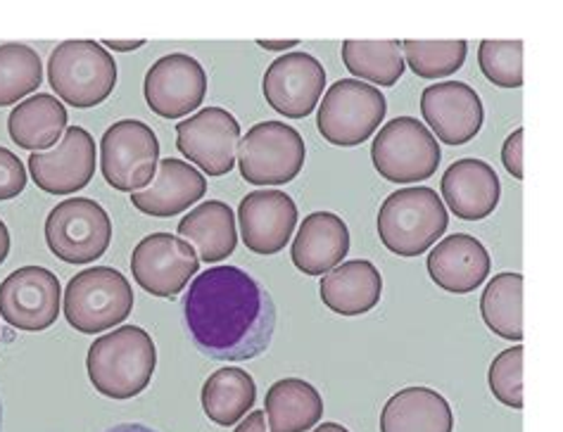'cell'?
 Returning a JSON list of instances; mask_svg holds the SVG:
<instances>
[{
	"label": "cell",
	"mask_w": 563,
	"mask_h": 432,
	"mask_svg": "<svg viewBox=\"0 0 563 432\" xmlns=\"http://www.w3.org/2000/svg\"><path fill=\"white\" fill-rule=\"evenodd\" d=\"M184 317L196 347L219 362L257 359L276 331L272 295L239 266H212L192 278Z\"/></svg>",
	"instance_id": "cell-1"
},
{
	"label": "cell",
	"mask_w": 563,
	"mask_h": 432,
	"mask_svg": "<svg viewBox=\"0 0 563 432\" xmlns=\"http://www.w3.org/2000/svg\"><path fill=\"white\" fill-rule=\"evenodd\" d=\"M157 368L153 337L139 325H120L88 347V380L102 397L131 399L151 385Z\"/></svg>",
	"instance_id": "cell-2"
},
{
	"label": "cell",
	"mask_w": 563,
	"mask_h": 432,
	"mask_svg": "<svg viewBox=\"0 0 563 432\" xmlns=\"http://www.w3.org/2000/svg\"><path fill=\"white\" fill-rule=\"evenodd\" d=\"M448 210L433 188L409 186L385 198L378 210L380 243L399 257H419L448 231Z\"/></svg>",
	"instance_id": "cell-3"
},
{
	"label": "cell",
	"mask_w": 563,
	"mask_h": 432,
	"mask_svg": "<svg viewBox=\"0 0 563 432\" xmlns=\"http://www.w3.org/2000/svg\"><path fill=\"white\" fill-rule=\"evenodd\" d=\"M48 81L67 106L96 108L117 86L114 57L98 41H65L51 53Z\"/></svg>",
	"instance_id": "cell-4"
},
{
	"label": "cell",
	"mask_w": 563,
	"mask_h": 432,
	"mask_svg": "<svg viewBox=\"0 0 563 432\" xmlns=\"http://www.w3.org/2000/svg\"><path fill=\"white\" fill-rule=\"evenodd\" d=\"M131 283L110 266L86 269L65 290V319L84 335L106 333L124 323L133 311Z\"/></svg>",
	"instance_id": "cell-5"
},
{
	"label": "cell",
	"mask_w": 563,
	"mask_h": 432,
	"mask_svg": "<svg viewBox=\"0 0 563 432\" xmlns=\"http://www.w3.org/2000/svg\"><path fill=\"white\" fill-rule=\"evenodd\" d=\"M372 159L385 181L409 186L431 178L440 167L442 153L433 133L419 119L397 117L378 131Z\"/></svg>",
	"instance_id": "cell-6"
},
{
	"label": "cell",
	"mask_w": 563,
	"mask_h": 432,
	"mask_svg": "<svg viewBox=\"0 0 563 432\" xmlns=\"http://www.w3.org/2000/svg\"><path fill=\"white\" fill-rule=\"evenodd\" d=\"M385 112H388V102L376 86L357 79H343L323 93L317 126L331 145L354 147L374 136V131L380 129Z\"/></svg>",
	"instance_id": "cell-7"
},
{
	"label": "cell",
	"mask_w": 563,
	"mask_h": 432,
	"mask_svg": "<svg viewBox=\"0 0 563 432\" xmlns=\"http://www.w3.org/2000/svg\"><path fill=\"white\" fill-rule=\"evenodd\" d=\"M235 157L250 186H286L302 171L307 147L292 126L262 122L247 131Z\"/></svg>",
	"instance_id": "cell-8"
},
{
	"label": "cell",
	"mask_w": 563,
	"mask_h": 432,
	"mask_svg": "<svg viewBox=\"0 0 563 432\" xmlns=\"http://www.w3.org/2000/svg\"><path fill=\"white\" fill-rule=\"evenodd\" d=\"M46 243L65 264H91L106 255L112 243V221L96 200L71 198L51 210Z\"/></svg>",
	"instance_id": "cell-9"
},
{
	"label": "cell",
	"mask_w": 563,
	"mask_h": 432,
	"mask_svg": "<svg viewBox=\"0 0 563 432\" xmlns=\"http://www.w3.org/2000/svg\"><path fill=\"white\" fill-rule=\"evenodd\" d=\"M159 141L155 131L139 119L112 124L100 141V171L106 181L122 192H136L157 174Z\"/></svg>",
	"instance_id": "cell-10"
},
{
	"label": "cell",
	"mask_w": 563,
	"mask_h": 432,
	"mask_svg": "<svg viewBox=\"0 0 563 432\" xmlns=\"http://www.w3.org/2000/svg\"><path fill=\"white\" fill-rule=\"evenodd\" d=\"M63 288L43 266H22L0 283V319L26 333L46 331L60 314Z\"/></svg>",
	"instance_id": "cell-11"
},
{
	"label": "cell",
	"mask_w": 563,
	"mask_h": 432,
	"mask_svg": "<svg viewBox=\"0 0 563 432\" xmlns=\"http://www.w3.org/2000/svg\"><path fill=\"white\" fill-rule=\"evenodd\" d=\"M200 259L190 243L172 233H153L133 247V280L155 297H176L198 276Z\"/></svg>",
	"instance_id": "cell-12"
},
{
	"label": "cell",
	"mask_w": 563,
	"mask_h": 432,
	"mask_svg": "<svg viewBox=\"0 0 563 432\" xmlns=\"http://www.w3.org/2000/svg\"><path fill=\"white\" fill-rule=\"evenodd\" d=\"M241 124L229 110L207 108L176 126V147L210 176H224L235 167Z\"/></svg>",
	"instance_id": "cell-13"
},
{
	"label": "cell",
	"mask_w": 563,
	"mask_h": 432,
	"mask_svg": "<svg viewBox=\"0 0 563 432\" xmlns=\"http://www.w3.org/2000/svg\"><path fill=\"white\" fill-rule=\"evenodd\" d=\"M262 91L278 114L305 119L317 110L325 91V69L314 55L286 53L264 71Z\"/></svg>",
	"instance_id": "cell-14"
},
{
	"label": "cell",
	"mask_w": 563,
	"mask_h": 432,
	"mask_svg": "<svg viewBox=\"0 0 563 432\" xmlns=\"http://www.w3.org/2000/svg\"><path fill=\"white\" fill-rule=\"evenodd\" d=\"M143 93L157 117L179 119L202 106L207 74L196 57L172 53L147 69Z\"/></svg>",
	"instance_id": "cell-15"
},
{
	"label": "cell",
	"mask_w": 563,
	"mask_h": 432,
	"mask_svg": "<svg viewBox=\"0 0 563 432\" xmlns=\"http://www.w3.org/2000/svg\"><path fill=\"white\" fill-rule=\"evenodd\" d=\"M29 171L41 190L71 196L91 184L96 174V141L81 126H69L51 151L29 155Z\"/></svg>",
	"instance_id": "cell-16"
},
{
	"label": "cell",
	"mask_w": 563,
	"mask_h": 432,
	"mask_svg": "<svg viewBox=\"0 0 563 432\" xmlns=\"http://www.w3.org/2000/svg\"><path fill=\"white\" fill-rule=\"evenodd\" d=\"M421 114L428 131L454 147L476 139L485 119L481 96L462 81L428 86L421 93Z\"/></svg>",
	"instance_id": "cell-17"
},
{
	"label": "cell",
	"mask_w": 563,
	"mask_h": 432,
	"mask_svg": "<svg viewBox=\"0 0 563 432\" xmlns=\"http://www.w3.org/2000/svg\"><path fill=\"white\" fill-rule=\"evenodd\" d=\"M239 223L247 250L255 255H276L290 243L298 226V207L284 190H255L243 198Z\"/></svg>",
	"instance_id": "cell-18"
},
{
	"label": "cell",
	"mask_w": 563,
	"mask_h": 432,
	"mask_svg": "<svg viewBox=\"0 0 563 432\" xmlns=\"http://www.w3.org/2000/svg\"><path fill=\"white\" fill-rule=\"evenodd\" d=\"M207 181L205 176L181 159H162L157 174L143 190L131 192V204L139 212L157 219H169L188 210L205 198Z\"/></svg>",
	"instance_id": "cell-19"
},
{
	"label": "cell",
	"mask_w": 563,
	"mask_h": 432,
	"mask_svg": "<svg viewBox=\"0 0 563 432\" xmlns=\"http://www.w3.org/2000/svg\"><path fill=\"white\" fill-rule=\"evenodd\" d=\"M428 274L438 288L454 295H468L490 276V255L478 237L454 233L431 250Z\"/></svg>",
	"instance_id": "cell-20"
},
{
	"label": "cell",
	"mask_w": 563,
	"mask_h": 432,
	"mask_svg": "<svg viewBox=\"0 0 563 432\" xmlns=\"http://www.w3.org/2000/svg\"><path fill=\"white\" fill-rule=\"evenodd\" d=\"M442 198L464 221L487 219L499 204V176L483 159H459L442 174Z\"/></svg>",
	"instance_id": "cell-21"
},
{
	"label": "cell",
	"mask_w": 563,
	"mask_h": 432,
	"mask_svg": "<svg viewBox=\"0 0 563 432\" xmlns=\"http://www.w3.org/2000/svg\"><path fill=\"white\" fill-rule=\"evenodd\" d=\"M347 252V223L333 212H314L300 223L290 247V259L307 276H325L343 264Z\"/></svg>",
	"instance_id": "cell-22"
},
{
	"label": "cell",
	"mask_w": 563,
	"mask_h": 432,
	"mask_svg": "<svg viewBox=\"0 0 563 432\" xmlns=\"http://www.w3.org/2000/svg\"><path fill=\"white\" fill-rule=\"evenodd\" d=\"M319 292L323 304L335 314L362 317L378 304L383 295V278L372 262H343L323 276Z\"/></svg>",
	"instance_id": "cell-23"
},
{
	"label": "cell",
	"mask_w": 563,
	"mask_h": 432,
	"mask_svg": "<svg viewBox=\"0 0 563 432\" xmlns=\"http://www.w3.org/2000/svg\"><path fill=\"white\" fill-rule=\"evenodd\" d=\"M450 401L431 387H405L385 401L380 432H452Z\"/></svg>",
	"instance_id": "cell-24"
},
{
	"label": "cell",
	"mask_w": 563,
	"mask_h": 432,
	"mask_svg": "<svg viewBox=\"0 0 563 432\" xmlns=\"http://www.w3.org/2000/svg\"><path fill=\"white\" fill-rule=\"evenodd\" d=\"M176 231H179L181 241L192 243V247L200 252V259L207 264L229 259L235 245H239L233 210L221 200H207L198 204L196 210H190V214L179 221Z\"/></svg>",
	"instance_id": "cell-25"
},
{
	"label": "cell",
	"mask_w": 563,
	"mask_h": 432,
	"mask_svg": "<svg viewBox=\"0 0 563 432\" xmlns=\"http://www.w3.org/2000/svg\"><path fill=\"white\" fill-rule=\"evenodd\" d=\"M10 139L24 151L43 153L57 145L67 131V110L51 93H38L22 100L8 119Z\"/></svg>",
	"instance_id": "cell-26"
},
{
	"label": "cell",
	"mask_w": 563,
	"mask_h": 432,
	"mask_svg": "<svg viewBox=\"0 0 563 432\" xmlns=\"http://www.w3.org/2000/svg\"><path fill=\"white\" fill-rule=\"evenodd\" d=\"M264 416L272 432H309L321 421L323 399L307 380L284 378L266 392Z\"/></svg>",
	"instance_id": "cell-27"
},
{
	"label": "cell",
	"mask_w": 563,
	"mask_h": 432,
	"mask_svg": "<svg viewBox=\"0 0 563 432\" xmlns=\"http://www.w3.org/2000/svg\"><path fill=\"white\" fill-rule=\"evenodd\" d=\"M200 399L207 419L229 428L239 423L255 407L257 385L243 368H219L217 374L205 380Z\"/></svg>",
	"instance_id": "cell-28"
},
{
	"label": "cell",
	"mask_w": 563,
	"mask_h": 432,
	"mask_svg": "<svg viewBox=\"0 0 563 432\" xmlns=\"http://www.w3.org/2000/svg\"><path fill=\"white\" fill-rule=\"evenodd\" d=\"M481 317L497 337L523 340V276L497 274L481 297Z\"/></svg>",
	"instance_id": "cell-29"
},
{
	"label": "cell",
	"mask_w": 563,
	"mask_h": 432,
	"mask_svg": "<svg viewBox=\"0 0 563 432\" xmlns=\"http://www.w3.org/2000/svg\"><path fill=\"white\" fill-rule=\"evenodd\" d=\"M343 63L352 77L390 88L405 74V55L399 41H345Z\"/></svg>",
	"instance_id": "cell-30"
},
{
	"label": "cell",
	"mask_w": 563,
	"mask_h": 432,
	"mask_svg": "<svg viewBox=\"0 0 563 432\" xmlns=\"http://www.w3.org/2000/svg\"><path fill=\"white\" fill-rule=\"evenodd\" d=\"M43 81V63L34 48L24 43L0 46V108L18 106L26 96L38 91Z\"/></svg>",
	"instance_id": "cell-31"
},
{
	"label": "cell",
	"mask_w": 563,
	"mask_h": 432,
	"mask_svg": "<svg viewBox=\"0 0 563 432\" xmlns=\"http://www.w3.org/2000/svg\"><path fill=\"white\" fill-rule=\"evenodd\" d=\"M466 41H405L402 55L421 79H442L466 63Z\"/></svg>",
	"instance_id": "cell-32"
},
{
	"label": "cell",
	"mask_w": 563,
	"mask_h": 432,
	"mask_svg": "<svg viewBox=\"0 0 563 432\" xmlns=\"http://www.w3.org/2000/svg\"><path fill=\"white\" fill-rule=\"evenodd\" d=\"M478 65L487 81L499 88L523 86V41H483Z\"/></svg>",
	"instance_id": "cell-33"
},
{
	"label": "cell",
	"mask_w": 563,
	"mask_h": 432,
	"mask_svg": "<svg viewBox=\"0 0 563 432\" xmlns=\"http://www.w3.org/2000/svg\"><path fill=\"white\" fill-rule=\"evenodd\" d=\"M487 383L497 401L504 407L523 409V347L504 350L490 366Z\"/></svg>",
	"instance_id": "cell-34"
},
{
	"label": "cell",
	"mask_w": 563,
	"mask_h": 432,
	"mask_svg": "<svg viewBox=\"0 0 563 432\" xmlns=\"http://www.w3.org/2000/svg\"><path fill=\"white\" fill-rule=\"evenodd\" d=\"M26 188V167L22 159L0 145V202L18 198Z\"/></svg>",
	"instance_id": "cell-35"
},
{
	"label": "cell",
	"mask_w": 563,
	"mask_h": 432,
	"mask_svg": "<svg viewBox=\"0 0 563 432\" xmlns=\"http://www.w3.org/2000/svg\"><path fill=\"white\" fill-rule=\"evenodd\" d=\"M523 136H526V131L516 129L511 136L504 141V147H501L504 167H507V171L514 178H518V181L523 178Z\"/></svg>",
	"instance_id": "cell-36"
},
{
	"label": "cell",
	"mask_w": 563,
	"mask_h": 432,
	"mask_svg": "<svg viewBox=\"0 0 563 432\" xmlns=\"http://www.w3.org/2000/svg\"><path fill=\"white\" fill-rule=\"evenodd\" d=\"M233 432H272V430L266 428L264 411H250L247 419H243Z\"/></svg>",
	"instance_id": "cell-37"
},
{
	"label": "cell",
	"mask_w": 563,
	"mask_h": 432,
	"mask_svg": "<svg viewBox=\"0 0 563 432\" xmlns=\"http://www.w3.org/2000/svg\"><path fill=\"white\" fill-rule=\"evenodd\" d=\"M145 46V41H117V38H110L102 43V48L106 51H117V53H133Z\"/></svg>",
	"instance_id": "cell-38"
},
{
	"label": "cell",
	"mask_w": 563,
	"mask_h": 432,
	"mask_svg": "<svg viewBox=\"0 0 563 432\" xmlns=\"http://www.w3.org/2000/svg\"><path fill=\"white\" fill-rule=\"evenodd\" d=\"M257 46L264 51H274V53H286L290 48H298V41H257Z\"/></svg>",
	"instance_id": "cell-39"
},
{
	"label": "cell",
	"mask_w": 563,
	"mask_h": 432,
	"mask_svg": "<svg viewBox=\"0 0 563 432\" xmlns=\"http://www.w3.org/2000/svg\"><path fill=\"white\" fill-rule=\"evenodd\" d=\"M8 252H10V231L3 223V219H0V264L8 259Z\"/></svg>",
	"instance_id": "cell-40"
},
{
	"label": "cell",
	"mask_w": 563,
	"mask_h": 432,
	"mask_svg": "<svg viewBox=\"0 0 563 432\" xmlns=\"http://www.w3.org/2000/svg\"><path fill=\"white\" fill-rule=\"evenodd\" d=\"M108 432H157V430L147 428V425H141V423H122V425L110 428Z\"/></svg>",
	"instance_id": "cell-41"
},
{
	"label": "cell",
	"mask_w": 563,
	"mask_h": 432,
	"mask_svg": "<svg viewBox=\"0 0 563 432\" xmlns=\"http://www.w3.org/2000/svg\"><path fill=\"white\" fill-rule=\"evenodd\" d=\"M312 432H350V430L345 425H340V423H323Z\"/></svg>",
	"instance_id": "cell-42"
},
{
	"label": "cell",
	"mask_w": 563,
	"mask_h": 432,
	"mask_svg": "<svg viewBox=\"0 0 563 432\" xmlns=\"http://www.w3.org/2000/svg\"><path fill=\"white\" fill-rule=\"evenodd\" d=\"M0 430H3V401H0Z\"/></svg>",
	"instance_id": "cell-43"
}]
</instances>
